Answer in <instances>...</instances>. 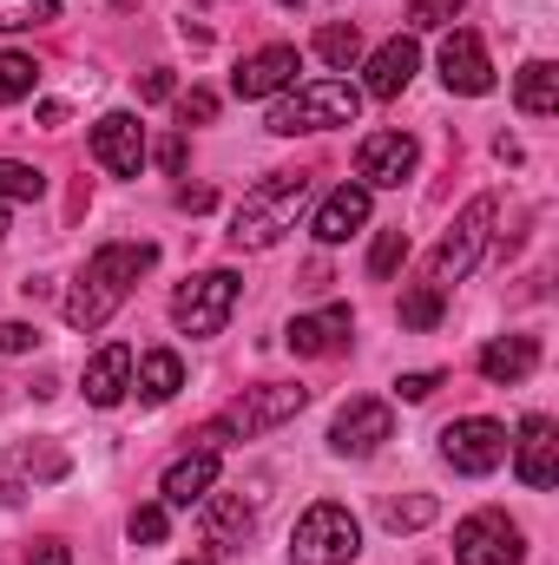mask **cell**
Masks as SVG:
<instances>
[{
    "label": "cell",
    "instance_id": "obj_31",
    "mask_svg": "<svg viewBox=\"0 0 559 565\" xmlns=\"http://www.w3.org/2000/svg\"><path fill=\"white\" fill-rule=\"evenodd\" d=\"M461 20V0H409V26L434 33V26H454Z\"/></svg>",
    "mask_w": 559,
    "mask_h": 565
},
{
    "label": "cell",
    "instance_id": "obj_6",
    "mask_svg": "<svg viewBox=\"0 0 559 565\" xmlns=\"http://www.w3.org/2000/svg\"><path fill=\"white\" fill-rule=\"evenodd\" d=\"M494 217H500V198H474V204L447 224V237H441V250H434V264H428V289L447 296L454 282L481 264V250H487V237H494Z\"/></svg>",
    "mask_w": 559,
    "mask_h": 565
},
{
    "label": "cell",
    "instance_id": "obj_15",
    "mask_svg": "<svg viewBox=\"0 0 559 565\" xmlns=\"http://www.w3.org/2000/svg\"><path fill=\"white\" fill-rule=\"evenodd\" d=\"M93 158L113 171V178H139L145 164V126L133 113H106L99 126H93Z\"/></svg>",
    "mask_w": 559,
    "mask_h": 565
},
{
    "label": "cell",
    "instance_id": "obj_42",
    "mask_svg": "<svg viewBox=\"0 0 559 565\" xmlns=\"http://www.w3.org/2000/svg\"><path fill=\"white\" fill-rule=\"evenodd\" d=\"M184 565H211V559H184Z\"/></svg>",
    "mask_w": 559,
    "mask_h": 565
},
{
    "label": "cell",
    "instance_id": "obj_4",
    "mask_svg": "<svg viewBox=\"0 0 559 565\" xmlns=\"http://www.w3.org/2000/svg\"><path fill=\"white\" fill-rule=\"evenodd\" d=\"M356 113H362V93H356L349 79H309V86H296L289 99H277L271 132H277V139L329 132V126H356Z\"/></svg>",
    "mask_w": 559,
    "mask_h": 565
},
{
    "label": "cell",
    "instance_id": "obj_39",
    "mask_svg": "<svg viewBox=\"0 0 559 565\" xmlns=\"http://www.w3.org/2000/svg\"><path fill=\"white\" fill-rule=\"evenodd\" d=\"M27 565H73V553H66L60 540H40V546L27 553Z\"/></svg>",
    "mask_w": 559,
    "mask_h": 565
},
{
    "label": "cell",
    "instance_id": "obj_3",
    "mask_svg": "<svg viewBox=\"0 0 559 565\" xmlns=\"http://www.w3.org/2000/svg\"><path fill=\"white\" fill-rule=\"evenodd\" d=\"M303 204H309V178L303 171H277V178L251 184L244 204L231 211V244L238 250H271L283 231H296Z\"/></svg>",
    "mask_w": 559,
    "mask_h": 565
},
{
    "label": "cell",
    "instance_id": "obj_22",
    "mask_svg": "<svg viewBox=\"0 0 559 565\" xmlns=\"http://www.w3.org/2000/svg\"><path fill=\"white\" fill-rule=\"evenodd\" d=\"M198 507H204V540H211V546H244V533H251L244 493H204Z\"/></svg>",
    "mask_w": 559,
    "mask_h": 565
},
{
    "label": "cell",
    "instance_id": "obj_24",
    "mask_svg": "<svg viewBox=\"0 0 559 565\" xmlns=\"http://www.w3.org/2000/svg\"><path fill=\"white\" fill-rule=\"evenodd\" d=\"M514 99H520V113H527V119H547V113H559V73H553V60H527V66H520V79H514Z\"/></svg>",
    "mask_w": 559,
    "mask_h": 565
},
{
    "label": "cell",
    "instance_id": "obj_18",
    "mask_svg": "<svg viewBox=\"0 0 559 565\" xmlns=\"http://www.w3.org/2000/svg\"><path fill=\"white\" fill-rule=\"evenodd\" d=\"M369 204H376L369 184H336V191L323 198V211H316V237H323V244H349V237L369 224Z\"/></svg>",
    "mask_w": 559,
    "mask_h": 565
},
{
    "label": "cell",
    "instance_id": "obj_17",
    "mask_svg": "<svg viewBox=\"0 0 559 565\" xmlns=\"http://www.w3.org/2000/svg\"><path fill=\"white\" fill-rule=\"evenodd\" d=\"M349 329H356L349 302H329L323 316H296V322L283 329V342H289L296 355H342V349H349Z\"/></svg>",
    "mask_w": 559,
    "mask_h": 565
},
{
    "label": "cell",
    "instance_id": "obj_34",
    "mask_svg": "<svg viewBox=\"0 0 559 565\" xmlns=\"http://www.w3.org/2000/svg\"><path fill=\"white\" fill-rule=\"evenodd\" d=\"M178 119H184V126H211V119H218V93H204V86H191V93L178 99Z\"/></svg>",
    "mask_w": 559,
    "mask_h": 565
},
{
    "label": "cell",
    "instance_id": "obj_13",
    "mask_svg": "<svg viewBox=\"0 0 559 565\" xmlns=\"http://www.w3.org/2000/svg\"><path fill=\"white\" fill-rule=\"evenodd\" d=\"M514 447V473L534 487V493H547L559 480V427L547 415H527L520 422V440H507Z\"/></svg>",
    "mask_w": 559,
    "mask_h": 565
},
{
    "label": "cell",
    "instance_id": "obj_43",
    "mask_svg": "<svg viewBox=\"0 0 559 565\" xmlns=\"http://www.w3.org/2000/svg\"><path fill=\"white\" fill-rule=\"evenodd\" d=\"M283 7H303V0H283Z\"/></svg>",
    "mask_w": 559,
    "mask_h": 565
},
{
    "label": "cell",
    "instance_id": "obj_23",
    "mask_svg": "<svg viewBox=\"0 0 559 565\" xmlns=\"http://www.w3.org/2000/svg\"><path fill=\"white\" fill-rule=\"evenodd\" d=\"M133 388H139V402L165 408V402L184 388V362H178L171 349H151V355H139V375H133Z\"/></svg>",
    "mask_w": 559,
    "mask_h": 565
},
{
    "label": "cell",
    "instance_id": "obj_20",
    "mask_svg": "<svg viewBox=\"0 0 559 565\" xmlns=\"http://www.w3.org/2000/svg\"><path fill=\"white\" fill-rule=\"evenodd\" d=\"M534 369H540V342H534V335H500V342H487V349H481V375H487V382H500V388L527 382Z\"/></svg>",
    "mask_w": 559,
    "mask_h": 565
},
{
    "label": "cell",
    "instance_id": "obj_12",
    "mask_svg": "<svg viewBox=\"0 0 559 565\" xmlns=\"http://www.w3.org/2000/svg\"><path fill=\"white\" fill-rule=\"evenodd\" d=\"M296 73H303V53L296 46H264V53H251L238 73H231V93L238 99H277L296 86Z\"/></svg>",
    "mask_w": 559,
    "mask_h": 565
},
{
    "label": "cell",
    "instance_id": "obj_5",
    "mask_svg": "<svg viewBox=\"0 0 559 565\" xmlns=\"http://www.w3.org/2000/svg\"><path fill=\"white\" fill-rule=\"evenodd\" d=\"M356 553H362V526L336 500H316L289 533V565H349Z\"/></svg>",
    "mask_w": 559,
    "mask_h": 565
},
{
    "label": "cell",
    "instance_id": "obj_25",
    "mask_svg": "<svg viewBox=\"0 0 559 565\" xmlns=\"http://www.w3.org/2000/svg\"><path fill=\"white\" fill-rule=\"evenodd\" d=\"M33 86H40V66H33V53H0V106H20Z\"/></svg>",
    "mask_w": 559,
    "mask_h": 565
},
{
    "label": "cell",
    "instance_id": "obj_11",
    "mask_svg": "<svg viewBox=\"0 0 559 565\" xmlns=\"http://www.w3.org/2000/svg\"><path fill=\"white\" fill-rule=\"evenodd\" d=\"M389 434H395V408H389V402H349V408L329 422V447H336L342 460H362V454H376Z\"/></svg>",
    "mask_w": 559,
    "mask_h": 565
},
{
    "label": "cell",
    "instance_id": "obj_21",
    "mask_svg": "<svg viewBox=\"0 0 559 565\" xmlns=\"http://www.w3.org/2000/svg\"><path fill=\"white\" fill-rule=\"evenodd\" d=\"M211 487H218V454H204V447H191L184 460L165 467V507H198Z\"/></svg>",
    "mask_w": 559,
    "mask_h": 565
},
{
    "label": "cell",
    "instance_id": "obj_35",
    "mask_svg": "<svg viewBox=\"0 0 559 565\" xmlns=\"http://www.w3.org/2000/svg\"><path fill=\"white\" fill-rule=\"evenodd\" d=\"M40 342V329L33 322H0V355H27Z\"/></svg>",
    "mask_w": 559,
    "mask_h": 565
},
{
    "label": "cell",
    "instance_id": "obj_33",
    "mask_svg": "<svg viewBox=\"0 0 559 565\" xmlns=\"http://www.w3.org/2000/svg\"><path fill=\"white\" fill-rule=\"evenodd\" d=\"M165 526H171V520H165V507H139V513L126 520L133 546H158V540H165Z\"/></svg>",
    "mask_w": 559,
    "mask_h": 565
},
{
    "label": "cell",
    "instance_id": "obj_14",
    "mask_svg": "<svg viewBox=\"0 0 559 565\" xmlns=\"http://www.w3.org/2000/svg\"><path fill=\"white\" fill-rule=\"evenodd\" d=\"M441 79H447V93H467V99L494 93V66H487L481 33H467V26L447 33V46H441Z\"/></svg>",
    "mask_w": 559,
    "mask_h": 565
},
{
    "label": "cell",
    "instance_id": "obj_41",
    "mask_svg": "<svg viewBox=\"0 0 559 565\" xmlns=\"http://www.w3.org/2000/svg\"><path fill=\"white\" fill-rule=\"evenodd\" d=\"M0 237H7V211H0Z\"/></svg>",
    "mask_w": 559,
    "mask_h": 565
},
{
    "label": "cell",
    "instance_id": "obj_36",
    "mask_svg": "<svg viewBox=\"0 0 559 565\" xmlns=\"http://www.w3.org/2000/svg\"><path fill=\"white\" fill-rule=\"evenodd\" d=\"M434 388H441V375H434V369H415V375H402V382H395V395H402V402H428Z\"/></svg>",
    "mask_w": 559,
    "mask_h": 565
},
{
    "label": "cell",
    "instance_id": "obj_10",
    "mask_svg": "<svg viewBox=\"0 0 559 565\" xmlns=\"http://www.w3.org/2000/svg\"><path fill=\"white\" fill-rule=\"evenodd\" d=\"M421 164V145L409 139V132H369L362 139V151H356V184H369V191H402L409 178H415Z\"/></svg>",
    "mask_w": 559,
    "mask_h": 565
},
{
    "label": "cell",
    "instance_id": "obj_38",
    "mask_svg": "<svg viewBox=\"0 0 559 565\" xmlns=\"http://www.w3.org/2000/svg\"><path fill=\"white\" fill-rule=\"evenodd\" d=\"M184 158H191V145H184V132L158 139V164H165V171H184Z\"/></svg>",
    "mask_w": 559,
    "mask_h": 565
},
{
    "label": "cell",
    "instance_id": "obj_29",
    "mask_svg": "<svg viewBox=\"0 0 559 565\" xmlns=\"http://www.w3.org/2000/svg\"><path fill=\"white\" fill-rule=\"evenodd\" d=\"M402 257H409V231L395 224V231H382V237H376V250H369V277H395V270H402Z\"/></svg>",
    "mask_w": 559,
    "mask_h": 565
},
{
    "label": "cell",
    "instance_id": "obj_1",
    "mask_svg": "<svg viewBox=\"0 0 559 565\" xmlns=\"http://www.w3.org/2000/svg\"><path fill=\"white\" fill-rule=\"evenodd\" d=\"M151 264H158V244H99V250L86 257L80 282L66 289V322H73V329H106L113 309L133 296V282H139Z\"/></svg>",
    "mask_w": 559,
    "mask_h": 565
},
{
    "label": "cell",
    "instance_id": "obj_32",
    "mask_svg": "<svg viewBox=\"0 0 559 565\" xmlns=\"http://www.w3.org/2000/svg\"><path fill=\"white\" fill-rule=\"evenodd\" d=\"M402 322H409V329H434V322H441V289H428V282L409 289V296H402Z\"/></svg>",
    "mask_w": 559,
    "mask_h": 565
},
{
    "label": "cell",
    "instance_id": "obj_8",
    "mask_svg": "<svg viewBox=\"0 0 559 565\" xmlns=\"http://www.w3.org/2000/svg\"><path fill=\"white\" fill-rule=\"evenodd\" d=\"M520 526L507 520V513H494V507H481V513H467L461 526H454V565H520Z\"/></svg>",
    "mask_w": 559,
    "mask_h": 565
},
{
    "label": "cell",
    "instance_id": "obj_28",
    "mask_svg": "<svg viewBox=\"0 0 559 565\" xmlns=\"http://www.w3.org/2000/svg\"><path fill=\"white\" fill-rule=\"evenodd\" d=\"M46 20H60V0H0V33H27Z\"/></svg>",
    "mask_w": 559,
    "mask_h": 565
},
{
    "label": "cell",
    "instance_id": "obj_7",
    "mask_svg": "<svg viewBox=\"0 0 559 565\" xmlns=\"http://www.w3.org/2000/svg\"><path fill=\"white\" fill-rule=\"evenodd\" d=\"M238 296H244V282L231 277V270H198V277L178 282V296H171V322H178L184 335H218V329L231 322Z\"/></svg>",
    "mask_w": 559,
    "mask_h": 565
},
{
    "label": "cell",
    "instance_id": "obj_27",
    "mask_svg": "<svg viewBox=\"0 0 559 565\" xmlns=\"http://www.w3.org/2000/svg\"><path fill=\"white\" fill-rule=\"evenodd\" d=\"M316 53H323L336 73H349V66L362 60V33H356V26H323V33H316Z\"/></svg>",
    "mask_w": 559,
    "mask_h": 565
},
{
    "label": "cell",
    "instance_id": "obj_40",
    "mask_svg": "<svg viewBox=\"0 0 559 565\" xmlns=\"http://www.w3.org/2000/svg\"><path fill=\"white\" fill-rule=\"evenodd\" d=\"M178 211H211V191H204V184H184V191H178Z\"/></svg>",
    "mask_w": 559,
    "mask_h": 565
},
{
    "label": "cell",
    "instance_id": "obj_19",
    "mask_svg": "<svg viewBox=\"0 0 559 565\" xmlns=\"http://www.w3.org/2000/svg\"><path fill=\"white\" fill-rule=\"evenodd\" d=\"M80 388H86L93 408H119L126 388H133V349H126V342H106V349L86 362V382H80Z\"/></svg>",
    "mask_w": 559,
    "mask_h": 565
},
{
    "label": "cell",
    "instance_id": "obj_2",
    "mask_svg": "<svg viewBox=\"0 0 559 565\" xmlns=\"http://www.w3.org/2000/svg\"><path fill=\"white\" fill-rule=\"evenodd\" d=\"M303 402H309V388H296V382H264V388H244L218 422H204L191 434V447H204V454H224L231 440H257V434H271V427L296 422L303 415Z\"/></svg>",
    "mask_w": 559,
    "mask_h": 565
},
{
    "label": "cell",
    "instance_id": "obj_30",
    "mask_svg": "<svg viewBox=\"0 0 559 565\" xmlns=\"http://www.w3.org/2000/svg\"><path fill=\"white\" fill-rule=\"evenodd\" d=\"M382 520H389L395 533H415V526L434 520V500H428V493H415V500H389V507H382Z\"/></svg>",
    "mask_w": 559,
    "mask_h": 565
},
{
    "label": "cell",
    "instance_id": "obj_16",
    "mask_svg": "<svg viewBox=\"0 0 559 565\" xmlns=\"http://www.w3.org/2000/svg\"><path fill=\"white\" fill-rule=\"evenodd\" d=\"M415 73H421V46L395 33V40H382V46L369 53V79H362V93H369V99H402Z\"/></svg>",
    "mask_w": 559,
    "mask_h": 565
},
{
    "label": "cell",
    "instance_id": "obj_26",
    "mask_svg": "<svg viewBox=\"0 0 559 565\" xmlns=\"http://www.w3.org/2000/svg\"><path fill=\"white\" fill-rule=\"evenodd\" d=\"M46 191V171H33V164H20V158H0V204L13 198V204H33Z\"/></svg>",
    "mask_w": 559,
    "mask_h": 565
},
{
    "label": "cell",
    "instance_id": "obj_37",
    "mask_svg": "<svg viewBox=\"0 0 559 565\" xmlns=\"http://www.w3.org/2000/svg\"><path fill=\"white\" fill-rule=\"evenodd\" d=\"M171 93H178V86H171V73H165V66H151V73L139 79V99H145V106H158V99H171Z\"/></svg>",
    "mask_w": 559,
    "mask_h": 565
},
{
    "label": "cell",
    "instance_id": "obj_9",
    "mask_svg": "<svg viewBox=\"0 0 559 565\" xmlns=\"http://www.w3.org/2000/svg\"><path fill=\"white\" fill-rule=\"evenodd\" d=\"M441 460L454 473H494L507 460V427L487 422V415H467V422L441 427Z\"/></svg>",
    "mask_w": 559,
    "mask_h": 565
}]
</instances>
